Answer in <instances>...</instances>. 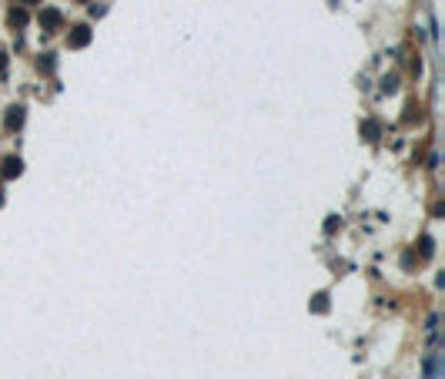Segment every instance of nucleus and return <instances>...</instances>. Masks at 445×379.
Masks as SVG:
<instances>
[{
    "label": "nucleus",
    "instance_id": "obj_3",
    "mask_svg": "<svg viewBox=\"0 0 445 379\" xmlns=\"http://www.w3.org/2000/svg\"><path fill=\"white\" fill-rule=\"evenodd\" d=\"M30 3H34V0H30Z\"/></svg>",
    "mask_w": 445,
    "mask_h": 379
},
{
    "label": "nucleus",
    "instance_id": "obj_2",
    "mask_svg": "<svg viewBox=\"0 0 445 379\" xmlns=\"http://www.w3.org/2000/svg\"><path fill=\"white\" fill-rule=\"evenodd\" d=\"M0 71H3V54H0Z\"/></svg>",
    "mask_w": 445,
    "mask_h": 379
},
{
    "label": "nucleus",
    "instance_id": "obj_1",
    "mask_svg": "<svg viewBox=\"0 0 445 379\" xmlns=\"http://www.w3.org/2000/svg\"><path fill=\"white\" fill-rule=\"evenodd\" d=\"M87 40H91V34H87V27H77V34L71 37V44H74V47H84Z\"/></svg>",
    "mask_w": 445,
    "mask_h": 379
}]
</instances>
